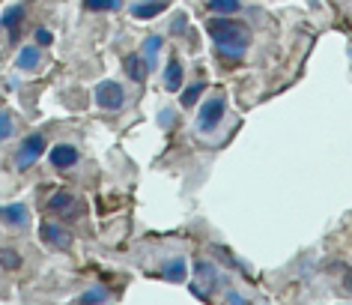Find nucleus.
Instances as JSON below:
<instances>
[{
    "instance_id": "1a4fd4ad",
    "label": "nucleus",
    "mask_w": 352,
    "mask_h": 305,
    "mask_svg": "<svg viewBox=\"0 0 352 305\" xmlns=\"http://www.w3.org/2000/svg\"><path fill=\"white\" fill-rule=\"evenodd\" d=\"M48 159L57 171H72L75 165L81 162V153H78V147H72V144H57V147H51Z\"/></svg>"
},
{
    "instance_id": "dca6fc26",
    "label": "nucleus",
    "mask_w": 352,
    "mask_h": 305,
    "mask_svg": "<svg viewBox=\"0 0 352 305\" xmlns=\"http://www.w3.org/2000/svg\"><path fill=\"white\" fill-rule=\"evenodd\" d=\"M167 10V3L164 0H146V3H131V15L140 21H149V19H155V15H162Z\"/></svg>"
},
{
    "instance_id": "f3484780",
    "label": "nucleus",
    "mask_w": 352,
    "mask_h": 305,
    "mask_svg": "<svg viewBox=\"0 0 352 305\" xmlns=\"http://www.w3.org/2000/svg\"><path fill=\"white\" fill-rule=\"evenodd\" d=\"M206 93V84L204 81H195L191 87H186L182 90V96H179V102H182V108H195L197 105V99Z\"/></svg>"
},
{
    "instance_id": "423d86ee",
    "label": "nucleus",
    "mask_w": 352,
    "mask_h": 305,
    "mask_svg": "<svg viewBox=\"0 0 352 305\" xmlns=\"http://www.w3.org/2000/svg\"><path fill=\"white\" fill-rule=\"evenodd\" d=\"M45 210H48L51 215H57V219H66V222H72L75 215H78V200H75V195H72V191L60 189V191H54V195L48 198Z\"/></svg>"
},
{
    "instance_id": "4468645a",
    "label": "nucleus",
    "mask_w": 352,
    "mask_h": 305,
    "mask_svg": "<svg viewBox=\"0 0 352 305\" xmlns=\"http://www.w3.org/2000/svg\"><path fill=\"white\" fill-rule=\"evenodd\" d=\"M162 45H164V36L162 33H149V36L140 42V57L149 63V69L155 66V60H158V51H162Z\"/></svg>"
},
{
    "instance_id": "4be33fe9",
    "label": "nucleus",
    "mask_w": 352,
    "mask_h": 305,
    "mask_svg": "<svg viewBox=\"0 0 352 305\" xmlns=\"http://www.w3.org/2000/svg\"><path fill=\"white\" fill-rule=\"evenodd\" d=\"M33 39H36L39 48H48L51 42H54V33H51L48 28H36V33H33Z\"/></svg>"
},
{
    "instance_id": "a211bd4d",
    "label": "nucleus",
    "mask_w": 352,
    "mask_h": 305,
    "mask_svg": "<svg viewBox=\"0 0 352 305\" xmlns=\"http://www.w3.org/2000/svg\"><path fill=\"white\" fill-rule=\"evenodd\" d=\"M206 6L215 15H236L242 10V0H206Z\"/></svg>"
},
{
    "instance_id": "9b49d317",
    "label": "nucleus",
    "mask_w": 352,
    "mask_h": 305,
    "mask_svg": "<svg viewBox=\"0 0 352 305\" xmlns=\"http://www.w3.org/2000/svg\"><path fill=\"white\" fill-rule=\"evenodd\" d=\"M28 219H30L28 204H6V207H0V222L10 224V228H24Z\"/></svg>"
},
{
    "instance_id": "ddd939ff",
    "label": "nucleus",
    "mask_w": 352,
    "mask_h": 305,
    "mask_svg": "<svg viewBox=\"0 0 352 305\" xmlns=\"http://www.w3.org/2000/svg\"><path fill=\"white\" fill-rule=\"evenodd\" d=\"M122 66H126V75H129L135 84H144V81H146V75H149V63H146V60L140 57V54H129V57H126V63H122Z\"/></svg>"
},
{
    "instance_id": "6ab92c4d",
    "label": "nucleus",
    "mask_w": 352,
    "mask_h": 305,
    "mask_svg": "<svg viewBox=\"0 0 352 305\" xmlns=\"http://www.w3.org/2000/svg\"><path fill=\"white\" fill-rule=\"evenodd\" d=\"M111 299V293L104 291V287H90V291H84L81 296H78V302H84V305H96V302H108Z\"/></svg>"
},
{
    "instance_id": "5701e85b",
    "label": "nucleus",
    "mask_w": 352,
    "mask_h": 305,
    "mask_svg": "<svg viewBox=\"0 0 352 305\" xmlns=\"http://www.w3.org/2000/svg\"><path fill=\"white\" fill-rule=\"evenodd\" d=\"M12 129H15L12 117H10V114H0V141H6V138L12 135Z\"/></svg>"
},
{
    "instance_id": "b1692460",
    "label": "nucleus",
    "mask_w": 352,
    "mask_h": 305,
    "mask_svg": "<svg viewBox=\"0 0 352 305\" xmlns=\"http://www.w3.org/2000/svg\"><path fill=\"white\" fill-rule=\"evenodd\" d=\"M224 302H230V305H242V302H248V299H245L242 293H233V291H230V293L224 296Z\"/></svg>"
},
{
    "instance_id": "aec40b11",
    "label": "nucleus",
    "mask_w": 352,
    "mask_h": 305,
    "mask_svg": "<svg viewBox=\"0 0 352 305\" xmlns=\"http://www.w3.org/2000/svg\"><path fill=\"white\" fill-rule=\"evenodd\" d=\"M84 6L90 12H117L122 6V0H84Z\"/></svg>"
},
{
    "instance_id": "393cba45",
    "label": "nucleus",
    "mask_w": 352,
    "mask_h": 305,
    "mask_svg": "<svg viewBox=\"0 0 352 305\" xmlns=\"http://www.w3.org/2000/svg\"><path fill=\"white\" fill-rule=\"evenodd\" d=\"M158 120H162V126H170V120H173V111H162V114H158Z\"/></svg>"
},
{
    "instance_id": "f03ea898",
    "label": "nucleus",
    "mask_w": 352,
    "mask_h": 305,
    "mask_svg": "<svg viewBox=\"0 0 352 305\" xmlns=\"http://www.w3.org/2000/svg\"><path fill=\"white\" fill-rule=\"evenodd\" d=\"M224 111H227V96L224 93H212L209 99L200 102V111H197V120H195V126H197V132H215L218 126L224 123Z\"/></svg>"
},
{
    "instance_id": "6e6552de",
    "label": "nucleus",
    "mask_w": 352,
    "mask_h": 305,
    "mask_svg": "<svg viewBox=\"0 0 352 305\" xmlns=\"http://www.w3.org/2000/svg\"><path fill=\"white\" fill-rule=\"evenodd\" d=\"M24 19H28V6H24V3H10V6H6L3 19H0V28H3V33H6V39H10V42L19 39Z\"/></svg>"
},
{
    "instance_id": "20e7f679",
    "label": "nucleus",
    "mask_w": 352,
    "mask_h": 305,
    "mask_svg": "<svg viewBox=\"0 0 352 305\" xmlns=\"http://www.w3.org/2000/svg\"><path fill=\"white\" fill-rule=\"evenodd\" d=\"M195 275H197V282L191 284V293H195L197 299H212V291H218V282H221L218 266L209 264V260H197Z\"/></svg>"
},
{
    "instance_id": "39448f33",
    "label": "nucleus",
    "mask_w": 352,
    "mask_h": 305,
    "mask_svg": "<svg viewBox=\"0 0 352 305\" xmlns=\"http://www.w3.org/2000/svg\"><path fill=\"white\" fill-rule=\"evenodd\" d=\"M96 105H99L102 111H120L122 105H126V90H122L120 81H99L96 84V93H93Z\"/></svg>"
},
{
    "instance_id": "f257e3e1",
    "label": "nucleus",
    "mask_w": 352,
    "mask_h": 305,
    "mask_svg": "<svg viewBox=\"0 0 352 305\" xmlns=\"http://www.w3.org/2000/svg\"><path fill=\"white\" fill-rule=\"evenodd\" d=\"M206 33L215 42L218 54L227 60H242L245 51H248V42H251L248 24L236 21L233 15H212L206 21Z\"/></svg>"
},
{
    "instance_id": "0eeeda50",
    "label": "nucleus",
    "mask_w": 352,
    "mask_h": 305,
    "mask_svg": "<svg viewBox=\"0 0 352 305\" xmlns=\"http://www.w3.org/2000/svg\"><path fill=\"white\" fill-rule=\"evenodd\" d=\"M39 240L45 242L48 249H60V251H66L69 246H72V233L57 222H42L39 224Z\"/></svg>"
},
{
    "instance_id": "7ed1b4c3",
    "label": "nucleus",
    "mask_w": 352,
    "mask_h": 305,
    "mask_svg": "<svg viewBox=\"0 0 352 305\" xmlns=\"http://www.w3.org/2000/svg\"><path fill=\"white\" fill-rule=\"evenodd\" d=\"M45 135L42 132H33V135H28L21 141V147L15 150V168L19 171H28V168H33L42 156H45Z\"/></svg>"
},
{
    "instance_id": "412c9836",
    "label": "nucleus",
    "mask_w": 352,
    "mask_h": 305,
    "mask_svg": "<svg viewBox=\"0 0 352 305\" xmlns=\"http://www.w3.org/2000/svg\"><path fill=\"white\" fill-rule=\"evenodd\" d=\"M21 255L15 249H0V269H19Z\"/></svg>"
},
{
    "instance_id": "2eb2a0df",
    "label": "nucleus",
    "mask_w": 352,
    "mask_h": 305,
    "mask_svg": "<svg viewBox=\"0 0 352 305\" xmlns=\"http://www.w3.org/2000/svg\"><path fill=\"white\" fill-rule=\"evenodd\" d=\"M179 87H182V63H179V57H170L164 66V90L176 93Z\"/></svg>"
},
{
    "instance_id": "f8f14e48",
    "label": "nucleus",
    "mask_w": 352,
    "mask_h": 305,
    "mask_svg": "<svg viewBox=\"0 0 352 305\" xmlns=\"http://www.w3.org/2000/svg\"><path fill=\"white\" fill-rule=\"evenodd\" d=\"M42 63V48L33 42V45H24L21 51H19V57H15V66L19 69H24V72H33Z\"/></svg>"
},
{
    "instance_id": "9d476101",
    "label": "nucleus",
    "mask_w": 352,
    "mask_h": 305,
    "mask_svg": "<svg viewBox=\"0 0 352 305\" xmlns=\"http://www.w3.org/2000/svg\"><path fill=\"white\" fill-rule=\"evenodd\" d=\"M158 275L164 278V282H186V275H188V260L186 257H167L162 269H158Z\"/></svg>"
}]
</instances>
